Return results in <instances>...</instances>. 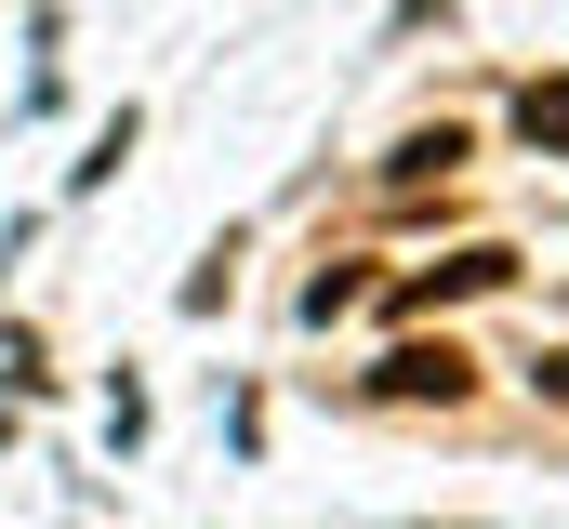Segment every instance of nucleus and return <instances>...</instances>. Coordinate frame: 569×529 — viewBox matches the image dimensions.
Instances as JSON below:
<instances>
[{
    "label": "nucleus",
    "mask_w": 569,
    "mask_h": 529,
    "mask_svg": "<svg viewBox=\"0 0 569 529\" xmlns=\"http://www.w3.org/2000/svg\"><path fill=\"white\" fill-rule=\"evenodd\" d=\"M385 385H398V397H463V358H450V345H398Z\"/></svg>",
    "instance_id": "f257e3e1"
},
{
    "label": "nucleus",
    "mask_w": 569,
    "mask_h": 529,
    "mask_svg": "<svg viewBox=\"0 0 569 529\" xmlns=\"http://www.w3.org/2000/svg\"><path fill=\"white\" fill-rule=\"evenodd\" d=\"M517 120H530V146H569V93H530Z\"/></svg>",
    "instance_id": "f03ea898"
}]
</instances>
